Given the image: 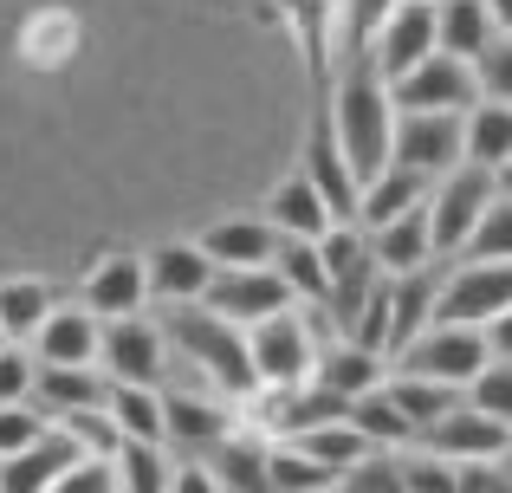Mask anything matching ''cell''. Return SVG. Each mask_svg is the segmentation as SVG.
I'll return each mask as SVG.
<instances>
[{
  "label": "cell",
  "mask_w": 512,
  "mask_h": 493,
  "mask_svg": "<svg viewBox=\"0 0 512 493\" xmlns=\"http://www.w3.org/2000/svg\"><path fill=\"white\" fill-rule=\"evenodd\" d=\"M325 117H331V137H338V150L350 163V182L370 189L389 169V137H396V104H389V85L370 72V59H350V72L331 85Z\"/></svg>",
  "instance_id": "6da1fadb"
},
{
  "label": "cell",
  "mask_w": 512,
  "mask_h": 493,
  "mask_svg": "<svg viewBox=\"0 0 512 493\" xmlns=\"http://www.w3.org/2000/svg\"><path fill=\"white\" fill-rule=\"evenodd\" d=\"M163 338H169V351L182 357V364L201 370V383H214V390L227 396V403H247V396L260 390L247 331L227 325V318H214L208 305H175L169 325H163Z\"/></svg>",
  "instance_id": "7a4b0ae2"
},
{
  "label": "cell",
  "mask_w": 512,
  "mask_h": 493,
  "mask_svg": "<svg viewBox=\"0 0 512 493\" xmlns=\"http://www.w3.org/2000/svg\"><path fill=\"white\" fill-rule=\"evenodd\" d=\"M493 195H500V182H493L487 169H474V163L448 169V176L428 189L422 208H428V241H435V260H441V253H467L480 215L493 208Z\"/></svg>",
  "instance_id": "3957f363"
},
{
  "label": "cell",
  "mask_w": 512,
  "mask_h": 493,
  "mask_svg": "<svg viewBox=\"0 0 512 493\" xmlns=\"http://www.w3.org/2000/svg\"><path fill=\"white\" fill-rule=\"evenodd\" d=\"M493 364L487 331L474 325H428L409 351L396 357V377H422V383H448V390H467L480 370Z\"/></svg>",
  "instance_id": "277c9868"
},
{
  "label": "cell",
  "mask_w": 512,
  "mask_h": 493,
  "mask_svg": "<svg viewBox=\"0 0 512 493\" xmlns=\"http://www.w3.org/2000/svg\"><path fill=\"white\" fill-rule=\"evenodd\" d=\"M247 351H253V377L260 390H305L318 364V338H312V318L305 312H279L266 325L247 331Z\"/></svg>",
  "instance_id": "5b68a950"
},
{
  "label": "cell",
  "mask_w": 512,
  "mask_h": 493,
  "mask_svg": "<svg viewBox=\"0 0 512 493\" xmlns=\"http://www.w3.org/2000/svg\"><path fill=\"white\" fill-rule=\"evenodd\" d=\"M500 312H512V260H467V266H454L435 292V325L487 331Z\"/></svg>",
  "instance_id": "8992f818"
},
{
  "label": "cell",
  "mask_w": 512,
  "mask_h": 493,
  "mask_svg": "<svg viewBox=\"0 0 512 493\" xmlns=\"http://www.w3.org/2000/svg\"><path fill=\"white\" fill-rule=\"evenodd\" d=\"M98 377L104 383H124V390H156L169 370V338L163 325H150V318H111V325L98 331Z\"/></svg>",
  "instance_id": "52a82bcc"
},
{
  "label": "cell",
  "mask_w": 512,
  "mask_h": 493,
  "mask_svg": "<svg viewBox=\"0 0 512 493\" xmlns=\"http://www.w3.org/2000/svg\"><path fill=\"white\" fill-rule=\"evenodd\" d=\"M389 104L396 111H435V117H467L480 104V85H474V65L467 59H448V52H428L409 78L389 85Z\"/></svg>",
  "instance_id": "ba28073f"
},
{
  "label": "cell",
  "mask_w": 512,
  "mask_h": 493,
  "mask_svg": "<svg viewBox=\"0 0 512 493\" xmlns=\"http://www.w3.org/2000/svg\"><path fill=\"white\" fill-rule=\"evenodd\" d=\"M389 163L409 176H448L461 169V117H435V111H396V137H389Z\"/></svg>",
  "instance_id": "9c48e42d"
},
{
  "label": "cell",
  "mask_w": 512,
  "mask_h": 493,
  "mask_svg": "<svg viewBox=\"0 0 512 493\" xmlns=\"http://www.w3.org/2000/svg\"><path fill=\"white\" fill-rule=\"evenodd\" d=\"M318 260H325V279H331L325 312L338 318V338H344L350 318H357V305L370 299V286H376L383 273H376V260H370V241H363V228H331L325 241H318Z\"/></svg>",
  "instance_id": "30bf717a"
},
{
  "label": "cell",
  "mask_w": 512,
  "mask_h": 493,
  "mask_svg": "<svg viewBox=\"0 0 512 493\" xmlns=\"http://www.w3.org/2000/svg\"><path fill=\"white\" fill-rule=\"evenodd\" d=\"M201 305H208L214 318H227V325L253 331V325H266V318L292 312V292L273 266H247V273H214V286H208Z\"/></svg>",
  "instance_id": "8fae6325"
},
{
  "label": "cell",
  "mask_w": 512,
  "mask_h": 493,
  "mask_svg": "<svg viewBox=\"0 0 512 493\" xmlns=\"http://www.w3.org/2000/svg\"><path fill=\"white\" fill-rule=\"evenodd\" d=\"M435 52V7H422V0H402L396 13L383 20V33L370 39V72L383 78V85H396V78H409L415 65Z\"/></svg>",
  "instance_id": "7c38bea8"
},
{
  "label": "cell",
  "mask_w": 512,
  "mask_h": 493,
  "mask_svg": "<svg viewBox=\"0 0 512 493\" xmlns=\"http://www.w3.org/2000/svg\"><path fill=\"white\" fill-rule=\"evenodd\" d=\"M512 442V435L500 429L493 416H480V409H448V416L435 422V429H422V448L441 461H454V468H493L500 461V448Z\"/></svg>",
  "instance_id": "4fadbf2b"
},
{
  "label": "cell",
  "mask_w": 512,
  "mask_h": 493,
  "mask_svg": "<svg viewBox=\"0 0 512 493\" xmlns=\"http://www.w3.org/2000/svg\"><path fill=\"white\" fill-rule=\"evenodd\" d=\"M299 176L318 189V202L331 208V221H338V228H357V182H350V163H344L338 137H331V117L325 111L312 117V137H305Z\"/></svg>",
  "instance_id": "5bb4252c"
},
{
  "label": "cell",
  "mask_w": 512,
  "mask_h": 493,
  "mask_svg": "<svg viewBox=\"0 0 512 493\" xmlns=\"http://www.w3.org/2000/svg\"><path fill=\"white\" fill-rule=\"evenodd\" d=\"M234 435V409L227 403H208V396H163V448L175 442L188 461H208L214 448Z\"/></svg>",
  "instance_id": "9a60e30c"
},
{
  "label": "cell",
  "mask_w": 512,
  "mask_h": 493,
  "mask_svg": "<svg viewBox=\"0 0 512 493\" xmlns=\"http://www.w3.org/2000/svg\"><path fill=\"white\" fill-rule=\"evenodd\" d=\"M143 299H150V279H143L137 253H111V260H98L85 273V292H78V305H85L98 325H111V318H137Z\"/></svg>",
  "instance_id": "2e32d148"
},
{
  "label": "cell",
  "mask_w": 512,
  "mask_h": 493,
  "mask_svg": "<svg viewBox=\"0 0 512 493\" xmlns=\"http://www.w3.org/2000/svg\"><path fill=\"white\" fill-rule=\"evenodd\" d=\"M98 318L85 305H59L46 325L33 331V364L46 370H98Z\"/></svg>",
  "instance_id": "e0dca14e"
},
{
  "label": "cell",
  "mask_w": 512,
  "mask_h": 493,
  "mask_svg": "<svg viewBox=\"0 0 512 493\" xmlns=\"http://www.w3.org/2000/svg\"><path fill=\"white\" fill-rule=\"evenodd\" d=\"M143 279H150V292L163 305H201L208 286H214V266H208V253L195 241H169V247H156L150 260H143Z\"/></svg>",
  "instance_id": "ac0fdd59"
},
{
  "label": "cell",
  "mask_w": 512,
  "mask_h": 493,
  "mask_svg": "<svg viewBox=\"0 0 512 493\" xmlns=\"http://www.w3.org/2000/svg\"><path fill=\"white\" fill-rule=\"evenodd\" d=\"M78 39H85V26H78L72 7H39L20 20V39H13V52H20L26 72H59V65H72Z\"/></svg>",
  "instance_id": "d6986e66"
},
{
  "label": "cell",
  "mask_w": 512,
  "mask_h": 493,
  "mask_svg": "<svg viewBox=\"0 0 512 493\" xmlns=\"http://www.w3.org/2000/svg\"><path fill=\"white\" fill-rule=\"evenodd\" d=\"M78 461H85V455L65 442V429H46L33 448H20V455L0 461V493H52Z\"/></svg>",
  "instance_id": "ffe728a7"
},
{
  "label": "cell",
  "mask_w": 512,
  "mask_h": 493,
  "mask_svg": "<svg viewBox=\"0 0 512 493\" xmlns=\"http://www.w3.org/2000/svg\"><path fill=\"white\" fill-rule=\"evenodd\" d=\"M195 247L208 253V266H214V273H247V266H273L279 234L266 228L260 215H240V221H214V228L201 234Z\"/></svg>",
  "instance_id": "44dd1931"
},
{
  "label": "cell",
  "mask_w": 512,
  "mask_h": 493,
  "mask_svg": "<svg viewBox=\"0 0 512 493\" xmlns=\"http://www.w3.org/2000/svg\"><path fill=\"white\" fill-rule=\"evenodd\" d=\"M260 221L279 234V241H325V234L338 228V221H331V208L318 202V189L299 176V169H292V176L266 195V215Z\"/></svg>",
  "instance_id": "7402d4cb"
},
{
  "label": "cell",
  "mask_w": 512,
  "mask_h": 493,
  "mask_svg": "<svg viewBox=\"0 0 512 493\" xmlns=\"http://www.w3.org/2000/svg\"><path fill=\"white\" fill-rule=\"evenodd\" d=\"M370 241V260L383 279H402V273H422V266H435V241H428V208H409L402 221H389V228L363 234Z\"/></svg>",
  "instance_id": "603a6c76"
},
{
  "label": "cell",
  "mask_w": 512,
  "mask_h": 493,
  "mask_svg": "<svg viewBox=\"0 0 512 493\" xmlns=\"http://www.w3.org/2000/svg\"><path fill=\"white\" fill-rule=\"evenodd\" d=\"M383 357H370V351H357V344H318V364H312V383L318 390H331L338 403H357V396H370V390H383Z\"/></svg>",
  "instance_id": "cb8c5ba5"
},
{
  "label": "cell",
  "mask_w": 512,
  "mask_h": 493,
  "mask_svg": "<svg viewBox=\"0 0 512 493\" xmlns=\"http://www.w3.org/2000/svg\"><path fill=\"white\" fill-rule=\"evenodd\" d=\"M435 292H441V273H435V266L389 279V299H396V312H389V357H402L428 325H435Z\"/></svg>",
  "instance_id": "d4e9b609"
},
{
  "label": "cell",
  "mask_w": 512,
  "mask_h": 493,
  "mask_svg": "<svg viewBox=\"0 0 512 493\" xmlns=\"http://www.w3.org/2000/svg\"><path fill=\"white\" fill-rule=\"evenodd\" d=\"M279 20L292 26V46L305 52L312 78H331V52H338V0H279Z\"/></svg>",
  "instance_id": "484cf974"
},
{
  "label": "cell",
  "mask_w": 512,
  "mask_h": 493,
  "mask_svg": "<svg viewBox=\"0 0 512 493\" xmlns=\"http://www.w3.org/2000/svg\"><path fill=\"white\" fill-rule=\"evenodd\" d=\"M493 39H500V33H493L487 0H435V52L474 65L480 52L493 46Z\"/></svg>",
  "instance_id": "4316f807"
},
{
  "label": "cell",
  "mask_w": 512,
  "mask_h": 493,
  "mask_svg": "<svg viewBox=\"0 0 512 493\" xmlns=\"http://www.w3.org/2000/svg\"><path fill=\"white\" fill-rule=\"evenodd\" d=\"M104 390H111V383H104L98 370H46V364H33V396H26V403H33L46 422H59V416H72V409H98Z\"/></svg>",
  "instance_id": "83f0119b"
},
{
  "label": "cell",
  "mask_w": 512,
  "mask_h": 493,
  "mask_svg": "<svg viewBox=\"0 0 512 493\" xmlns=\"http://www.w3.org/2000/svg\"><path fill=\"white\" fill-rule=\"evenodd\" d=\"M461 163L500 176L512 163V104H474L461 117Z\"/></svg>",
  "instance_id": "f1b7e54d"
},
{
  "label": "cell",
  "mask_w": 512,
  "mask_h": 493,
  "mask_svg": "<svg viewBox=\"0 0 512 493\" xmlns=\"http://www.w3.org/2000/svg\"><path fill=\"white\" fill-rule=\"evenodd\" d=\"M422 202H428V182L389 163L383 176L370 182V189H357V228H363V234H376V228H389V221H402L409 208H422Z\"/></svg>",
  "instance_id": "f546056e"
},
{
  "label": "cell",
  "mask_w": 512,
  "mask_h": 493,
  "mask_svg": "<svg viewBox=\"0 0 512 493\" xmlns=\"http://www.w3.org/2000/svg\"><path fill=\"white\" fill-rule=\"evenodd\" d=\"M59 312V286L52 279H0V338H33L46 318Z\"/></svg>",
  "instance_id": "4dcf8cb0"
},
{
  "label": "cell",
  "mask_w": 512,
  "mask_h": 493,
  "mask_svg": "<svg viewBox=\"0 0 512 493\" xmlns=\"http://www.w3.org/2000/svg\"><path fill=\"white\" fill-rule=\"evenodd\" d=\"M104 416H111V429L124 442L163 448V390H124V383H111L104 390Z\"/></svg>",
  "instance_id": "1f68e13d"
},
{
  "label": "cell",
  "mask_w": 512,
  "mask_h": 493,
  "mask_svg": "<svg viewBox=\"0 0 512 493\" xmlns=\"http://www.w3.org/2000/svg\"><path fill=\"white\" fill-rule=\"evenodd\" d=\"M344 422L357 429V442H363V448H383V455H402V448L415 442V429L402 422V409L389 403V390H370V396H357V403L344 409Z\"/></svg>",
  "instance_id": "d6a6232c"
},
{
  "label": "cell",
  "mask_w": 512,
  "mask_h": 493,
  "mask_svg": "<svg viewBox=\"0 0 512 493\" xmlns=\"http://www.w3.org/2000/svg\"><path fill=\"white\" fill-rule=\"evenodd\" d=\"M383 390H389V403L402 409V422H409L415 435L422 429H435L448 409H461V390H448V383H422V377H383Z\"/></svg>",
  "instance_id": "836d02e7"
},
{
  "label": "cell",
  "mask_w": 512,
  "mask_h": 493,
  "mask_svg": "<svg viewBox=\"0 0 512 493\" xmlns=\"http://www.w3.org/2000/svg\"><path fill=\"white\" fill-rule=\"evenodd\" d=\"M273 273L286 279L292 305H299V299L325 305V299H331V279H325V260H318V241H279V253H273Z\"/></svg>",
  "instance_id": "e575fe53"
},
{
  "label": "cell",
  "mask_w": 512,
  "mask_h": 493,
  "mask_svg": "<svg viewBox=\"0 0 512 493\" xmlns=\"http://www.w3.org/2000/svg\"><path fill=\"white\" fill-rule=\"evenodd\" d=\"M292 448H299L305 461H318L325 474H350L363 455H370V448L357 442V429H350V422H325V429H305V435H292Z\"/></svg>",
  "instance_id": "d590c367"
},
{
  "label": "cell",
  "mask_w": 512,
  "mask_h": 493,
  "mask_svg": "<svg viewBox=\"0 0 512 493\" xmlns=\"http://www.w3.org/2000/svg\"><path fill=\"white\" fill-rule=\"evenodd\" d=\"M338 474H325L318 461H305L292 442H273L266 448V493H331Z\"/></svg>",
  "instance_id": "8d00e7d4"
},
{
  "label": "cell",
  "mask_w": 512,
  "mask_h": 493,
  "mask_svg": "<svg viewBox=\"0 0 512 493\" xmlns=\"http://www.w3.org/2000/svg\"><path fill=\"white\" fill-rule=\"evenodd\" d=\"M111 474H117V493H169L175 461L163 455V448H137V442H124V448H117V461H111Z\"/></svg>",
  "instance_id": "74e56055"
},
{
  "label": "cell",
  "mask_w": 512,
  "mask_h": 493,
  "mask_svg": "<svg viewBox=\"0 0 512 493\" xmlns=\"http://www.w3.org/2000/svg\"><path fill=\"white\" fill-rule=\"evenodd\" d=\"M52 429H65V442H72L85 461H117V448H124V435L111 429L104 403H98V409H72V416H59Z\"/></svg>",
  "instance_id": "f35d334b"
},
{
  "label": "cell",
  "mask_w": 512,
  "mask_h": 493,
  "mask_svg": "<svg viewBox=\"0 0 512 493\" xmlns=\"http://www.w3.org/2000/svg\"><path fill=\"white\" fill-rule=\"evenodd\" d=\"M396 7H402V0H338V39L350 46V59H363V52H370V39L383 33V20Z\"/></svg>",
  "instance_id": "ab89813d"
},
{
  "label": "cell",
  "mask_w": 512,
  "mask_h": 493,
  "mask_svg": "<svg viewBox=\"0 0 512 493\" xmlns=\"http://www.w3.org/2000/svg\"><path fill=\"white\" fill-rule=\"evenodd\" d=\"M467 409L493 416V422H500V429L512 435V364H506V357H493V364L480 370L474 383H467Z\"/></svg>",
  "instance_id": "60d3db41"
},
{
  "label": "cell",
  "mask_w": 512,
  "mask_h": 493,
  "mask_svg": "<svg viewBox=\"0 0 512 493\" xmlns=\"http://www.w3.org/2000/svg\"><path fill=\"white\" fill-rule=\"evenodd\" d=\"M402 468V493H454L461 487V468L441 455H428V448H409V455H396Z\"/></svg>",
  "instance_id": "b9f144b4"
},
{
  "label": "cell",
  "mask_w": 512,
  "mask_h": 493,
  "mask_svg": "<svg viewBox=\"0 0 512 493\" xmlns=\"http://www.w3.org/2000/svg\"><path fill=\"white\" fill-rule=\"evenodd\" d=\"M467 260H512V195H493V208L467 241Z\"/></svg>",
  "instance_id": "7bdbcfd3"
},
{
  "label": "cell",
  "mask_w": 512,
  "mask_h": 493,
  "mask_svg": "<svg viewBox=\"0 0 512 493\" xmlns=\"http://www.w3.org/2000/svg\"><path fill=\"white\" fill-rule=\"evenodd\" d=\"M474 85H480V104H512V33H500L474 59Z\"/></svg>",
  "instance_id": "ee69618b"
},
{
  "label": "cell",
  "mask_w": 512,
  "mask_h": 493,
  "mask_svg": "<svg viewBox=\"0 0 512 493\" xmlns=\"http://www.w3.org/2000/svg\"><path fill=\"white\" fill-rule=\"evenodd\" d=\"M338 493H402V468H396V455L370 448V455H363L350 474H338Z\"/></svg>",
  "instance_id": "f6af8a7d"
},
{
  "label": "cell",
  "mask_w": 512,
  "mask_h": 493,
  "mask_svg": "<svg viewBox=\"0 0 512 493\" xmlns=\"http://www.w3.org/2000/svg\"><path fill=\"white\" fill-rule=\"evenodd\" d=\"M46 429H52V422L39 416L33 403H13V409H0V461H7V455H20V448H33Z\"/></svg>",
  "instance_id": "bcb514c9"
},
{
  "label": "cell",
  "mask_w": 512,
  "mask_h": 493,
  "mask_svg": "<svg viewBox=\"0 0 512 493\" xmlns=\"http://www.w3.org/2000/svg\"><path fill=\"white\" fill-rule=\"evenodd\" d=\"M33 396V351H0V409H13V403H26Z\"/></svg>",
  "instance_id": "7dc6e473"
},
{
  "label": "cell",
  "mask_w": 512,
  "mask_h": 493,
  "mask_svg": "<svg viewBox=\"0 0 512 493\" xmlns=\"http://www.w3.org/2000/svg\"><path fill=\"white\" fill-rule=\"evenodd\" d=\"M52 493H117V474H111V461H78Z\"/></svg>",
  "instance_id": "c3c4849f"
},
{
  "label": "cell",
  "mask_w": 512,
  "mask_h": 493,
  "mask_svg": "<svg viewBox=\"0 0 512 493\" xmlns=\"http://www.w3.org/2000/svg\"><path fill=\"white\" fill-rule=\"evenodd\" d=\"M169 493H221V481H214L201 461H182V468H175V481H169Z\"/></svg>",
  "instance_id": "681fc988"
},
{
  "label": "cell",
  "mask_w": 512,
  "mask_h": 493,
  "mask_svg": "<svg viewBox=\"0 0 512 493\" xmlns=\"http://www.w3.org/2000/svg\"><path fill=\"white\" fill-rule=\"evenodd\" d=\"M487 351H493V357H506V364H512V312H500V318L487 325Z\"/></svg>",
  "instance_id": "f907efd6"
},
{
  "label": "cell",
  "mask_w": 512,
  "mask_h": 493,
  "mask_svg": "<svg viewBox=\"0 0 512 493\" xmlns=\"http://www.w3.org/2000/svg\"><path fill=\"white\" fill-rule=\"evenodd\" d=\"M487 13H493V33H512V0H487Z\"/></svg>",
  "instance_id": "816d5d0a"
},
{
  "label": "cell",
  "mask_w": 512,
  "mask_h": 493,
  "mask_svg": "<svg viewBox=\"0 0 512 493\" xmlns=\"http://www.w3.org/2000/svg\"><path fill=\"white\" fill-rule=\"evenodd\" d=\"M493 468H500V474H506V481H512V442L500 448V461H493Z\"/></svg>",
  "instance_id": "f5cc1de1"
},
{
  "label": "cell",
  "mask_w": 512,
  "mask_h": 493,
  "mask_svg": "<svg viewBox=\"0 0 512 493\" xmlns=\"http://www.w3.org/2000/svg\"><path fill=\"white\" fill-rule=\"evenodd\" d=\"M493 182H500V195H512V163L500 169V176H493Z\"/></svg>",
  "instance_id": "db71d44e"
},
{
  "label": "cell",
  "mask_w": 512,
  "mask_h": 493,
  "mask_svg": "<svg viewBox=\"0 0 512 493\" xmlns=\"http://www.w3.org/2000/svg\"><path fill=\"white\" fill-rule=\"evenodd\" d=\"M422 7H435V0H422Z\"/></svg>",
  "instance_id": "11a10c76"
},
{
  "label": "cell",
  "mask_w": 512,
  "mask_h": 493,
  "mask_svg": "<svg viewBox=\"0 0 512 493\" xmlns=\"http://www.w3.org/2000/svg\"><path fill=\"white\" fill-rule=\"evenodd\" d=\"M0 351H7V338H0Z\"/></svg>",
  "instance_id": "9f6ffc18"
},
{
  "label": "cell",
  "mask_w": 512,
  "mask_h": 493,
  "mask_svg": "<svg viewBox=\"0 0 512 493\" xmlns=\"http://www.w3.org/2000/svg\"><path fill=\"white\" fill-rule=\"evenodd\" d=\"M331 493H338V487H331Z\"/></svg>",
  "instance_id": "6f0895ef"
}]
</instances>
